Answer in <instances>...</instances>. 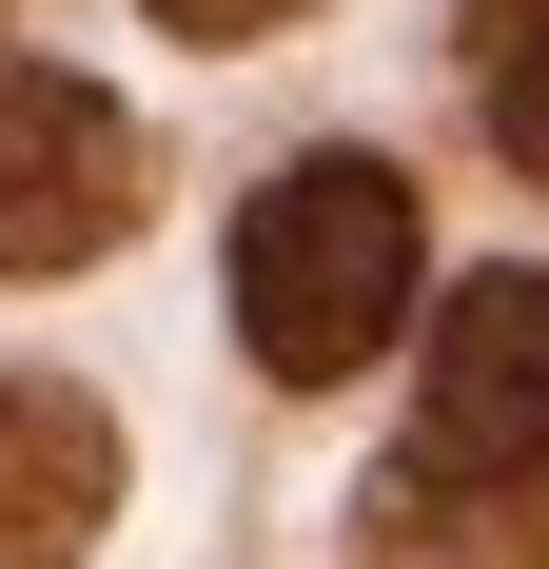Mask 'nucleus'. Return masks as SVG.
Instances as JSON below:
<instances>
[{"label":"nucleus","instance_id":"f257e3e1","mask_svg":"<svg viewBox=\"0 0 549 569\" xmlns=\"http://www.w3.org/2000/svg\"><path fill=\"white\" fill-rule=\"evenodd\" d=\"M392 315H412V177L392 158H295L236 197V353H256L274 393H333V373H373Z\"/></svg>","mask_w":549,"mask_h":569},{"label":"nucleus","instance_id":"f03ea898","mask_svg":"<svg viewBox=\"0 0 549 569\" xmlns=\"http://www.w3.org/2000/svg\"><path fill=\"white\" fill-rule=\"evenodd\" d=\"M392 471H432V491H530V511H549V256H530V276H471L432 315Z\"/></svg>","mask_w":549,"mask_h":569},{"label":"nucleus","instance_id":"7ed1b4c3","mask_svg":"<svg viewBox=\"0 0 549 569\" xmlns=\"http://www.w3.org/2000/svg\"><path fill=\"white\" fill-rule=\"evenodd\" d=\"M138 197H158V138H138L79 59H20V40H0V276H79V256H118Z\"/></svg>","mask_w":549,"mask_h":569},{"label":"nucleus","instance_id":"20e7f679","mask_svg":"<svg viewBox=\"0 0 549 569\" xmlns=\"http://www.w3.org/2000/svg\"><path fill=\"white\" fill-rule=\"evenodd\" d=\"M118 511V412L79 373H0V569H79Z\"/></svg>","mask_w":549,"mask_h":569},{"label":"nucleus","instance_id":"39448f33","mask_svg":"<svg viewBox=\"0 0 549 569\" xmlns=\"http://www.w3.org/2000/svg\"><path fill=\"white\" fill-rule=\"evenodd\" d=\"M373 569H549L530 491H432V471H373Z\"/></svg>","mask_w":549,"mask_h":569},{"label":"nucleus","instance_id":"423d86ee","mask_svg":"<svg viewBox=\"0 0 549 569\" xmlns=\"http://www.w3.org/2000/svg\"><path fill=\"white\" fill-rule=\"evenodd\" d=\"M451 40H471L491 99H530V79H549V0H451Z\"/></svg>","mask_w":549,"mask_h":569},{"label":"nucleus","instance_id":"0eeeda50","mask_svg":"<svg viewBox=\"0 0 549 569\" xmlns=\"http://www.w3.org/2000/svg\"><path fill=\"white\" fill-rule=\"evenodd\" d=\"M138 20H177V40H274V20H315V0H138Z\"/></svg>","mask_w":549,"mask_h":569},{"label":"nucleus","instance_id":"6e6552de","mask_svg":"<svg viewBox=\"0 0 549 569\" xmlns=\"http://www.w3.org/2000/svg\"><path fill=\"white\" fill-rule=\"evenodd\" d=\"M491 138H510V177H549V79H530V99H491Z\"/></svg>","mask_w":549,"mask_h":569}]
</instances>
